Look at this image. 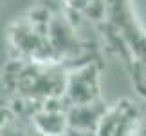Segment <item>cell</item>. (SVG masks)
I'll return each mask as SVG.
<instances>
[{"label": "cell", "mask_w": 146, "mask_h": 136, "mask_svg": "<svg viewBox=\"0 0 146 136\" xmlns=\"http://www.w3.org/2000/svg\"><path fill=\"white\" fill-rule=\"evenodd\" d=\"M65 93L72 104H92L99 100V78L94 64L81 65L67 76Z\"/></svg>", "instance_id": "cell-1"}, {"label": "cell", "mask_w": 146, "mask_h": 136, "mask_svg": "<svg viewBox=\"0 0 146 136\" xmlns=\"http://www.w3.org/2000/svg\"><path fill=\"white\" fill-rule=\"evenodd\" d=\"M106 109L101 107L99 102L92 104H72V107L67 111L69 129H74L78 133H96L99 120Z\"/></svg>", "instance_id": "cell-2"}, {"label": "cell", "mask_w": 146, "mask_h": 136, "mask_svg": "<svg viewBox=\"0 0 146 136\" xmlns=\"http://www.w3.org/2000/svg\"><path fill=\"white\" fill-rule=\"evenodd\" d=\"M47 38L49 44L52 47L56 56L61 55H69L76 47V36L72 33V27L61 18V16H52L47 27Z\"/></svg>", "instance_id": "cell-3"}, {"label": "cell", "mask_w": 146, "mask_h": 136, "mask_svg": "<svg viewBox=\"0 0 146 136\" xmlns=\"http://www.w3.org/2000/svg\"><path fill=\"white\" fill-rule=\"evenodd\" d=\"M35 127L45 136H61L65 129L69 127L67 112H61V109H45L42 107L33 116Z\"/></svg>", "instance_id": "cell-4"}, {"label": "cell", "mask_w": 146, "mask_h": 136, "mask_svg": "<svg viewBox=\"0 0 146 136\" xmlns=\"http://www.w3.org/2000/svg\"><path fill=\"white\" fill-rule=\"evenodd\" d=\"M2 136H27V134L22 131L20 127H16L15 123H13V120H11L7 125L2 129Z\"/></svg>", "instance_id": "cell-5"}, {"label": "cell", "mask_w": 146, "mask_h": 136, "mask_svg": "<svg viewBox=\"0 0 146 136\" xmlns=\"http://www.w3.org/2000/svg\"><path fill=\"white\" fill-rule=\"evenodd\" d=\"M90 0H65V4L72 9H78V11H85V7L88 5Z\"/></svg>", "instance_id": "cell-6"}, {"label": "cell", "mask_w": 146, "mask_h": 136, "mask_svg": "<svg viewBox=\"0 0 146 136\" xmlns=\"http://www.w3.org/2000/svg\"><path fill=\"white\" fill-rule=\"evenodd\" d=\"M13 120V116H11V112L7 111V109H0V136H2V129L7 125V123Z\"/></svg>", "instance_id": "cell-7"}, {"label": "cell", "mask_w": 146, "mask_h": 136, "mask_svg": "<svg viewBox=\"0 0 146 136\" xmlns=\"http://www.w3.org/2000/svg\"><path fill=\"white\" fill-rule=\"evenodd\" d=\"M132 136H146V125H137Z\"/></svg>", "instance_id": "cell-8"}]
</instances>
